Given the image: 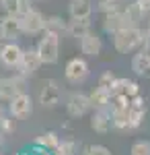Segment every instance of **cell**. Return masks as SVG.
<instances>
[{
  "instance_id": "obj_1",
  "label": "cell",
  "mask_w": 150,
  "mask_h": 155,
  "mask_svg": "<svg viewBox=\"0 0 150 155\" xmlns=\"http://www.w3.org/2000/svg\"><path fill=\"white\" fill-rule=\"evenodd\" d=\"M142 39H144V31L138 25L123 27L113 33V48L119 54H132V52L142 48Z\"/></svg>"
},
{
  "instance_id": "obj_2",
  "label": "cell",
  "mask_w": 150,
  "mask_h": 155,
  "mask_svg": "<svg viewBox=\"0 0 150 155\" xmlns=\"http://www.w3.org/2000/svg\"><path fill=\"white\" fill-rule=\"evenodd\" d=\"M35 48L39 52L43 64H56L60 60V35L52 33V31H43Z\"/></svg>"
},
{
  "instance_id": "obj_3",
  "label": "cell",
  "mask_w": 150,
  "mask_h": 155,
  "mask_svg": "<svg viewBox=\"0 0 150 155\" xmlns=\"http://www.w3.org/2000/svg\"><path fill=\"white\" fill-rule=\"evenodd\" d=\"M91 74V66H89V60L84 56H74L66 62L64 66V79L70 85H82Z\"/></svg>"
},
{
  "instance_id": "obj_4",
  "label": "cell",
  "mask_w": 150,
  "mask_h": 155,
  "mask_svg": "<svg viewBox=\"0 0 150 155\" xmlns=\"http://www.w3.org/2000/svg\"><path fill=\"white\" fill-rule=\"evenodd\" d=\"M37 101L43 107H58L62 104V87L56 79H45L41 81L39 93H37Z\"/></svg>"
},
{
  "instance_id": "obj_5",
  "label": "cell",
  "mask_w": 150,
  "mask_h": 155,
  "mask_svg": "<svg viewBox=\"0 0 150 155\" xmlns=\"http://www.w3.org/2000/svg\"><path fill=\"white\" fill-rule=\"evenodd\" d=\"M64 106H66L68 116H72V118H82V116H86L92 110L89 93H82V91H72V93H68Z\"/></svg>"
},
{
  "instance_id": "obj_6",
  "label": "cell",
  "mask_w": 150,
  "mask_h": 155,
  "mask_svg": "<svg viewBox=\"0 0 150 155\" xmlns=\"http://www.w3.org/2000/svg\"><path fill=\"white\" fill-rule=\"evenodd\" d=\"M45 15L37 8H29L21 15V29L23 35H41L45 31Z\"/></svg>"
},
{
  "instance_id": "obj_7",
  "label": "cell",
  "mask_w": 150,
  "mask_h": 155,
  "mask_svg": "<svg viewBox=\"0 0 150 155\" xmlns=\"http://www.w3.org/2000/svg\"><path fill=\"white\" fill-rule=\"evenodd\" d=\"M27 77L23 74H12V77H0V101H11L17 93L25 91Z\"/></svg>"
},
{
  "instance_id": "obj_8",
  "label": "cell",
  "mask_w": 150,
  "mask_h": 155,
  "mask_svg": "<svg viewBox=\"0 0 150 155\" xmlns=\"http://www.w3.org/2000/svg\"><path fill=\"white\" fill-rule=\"evenodd\" d=\"M8 114L17 120L29 118V116L33 114V99H31V95L25 93V91L17 93V95L8 101Z\"/></svg>"
},
{
  "instance_id": "obj_9",
  "label": "cell",
  "mask_w": 150,
  "mask_h": 155,
  "mask_svg": "<svg viewBox=\"0 0 150 155\" xmlns=\"http://www.w3.org/2000/svg\"><path fill=\"white\" fill-rule=\"evenodd\" d=\"M0 35L4 41H17L19 37L23 35L21 29V17L19 15H8L4 12L0 17Z\"/></svg>"
},
{
  "instance_id": "obj_10",
  "label": "cell",
  "mask_w": 150,
  "mask_h": 155,
  "mask_svg": "<svg viewBox=\"0 0 150 155\" xmlns=\"http://www.w3.org/2000/svg\"><path fill=\"white\" fill-rule=\"evenodd\" d=\"M78 48H80V54L84 58H97L101 52H103V39L97 31H89L78 39Z\"/></svg>"
},
{
  "instance_id": "obj_11",
  "label": "cell",
  "mask_w": 150,
  "mask_h": 155,
  "mask_svg": "<svg viewBox=\"0 0 150 155\" xmlns=\"http://www.w3.org/2000/svg\"><path fill=\"white\" fill-rule=\"evenodd\" d=\"M41 66H43V62H41V56H39L37 48H29V50L23 52L17 71H19V74H23V77H31V74H35Z\"/></svg>"
},
{
  "instance_id": "obj_12",
  "label": "cell",
  "mask_w": 150,
  "mask_h": 155,
  "mask_svg": "<svg viewBox=\"0 0 150 155\" xmlns=\"http://www.w3.org/2000/svg\"><path fill=\"white\" fill-rule=\"evenodd\" d=\"M127 114H130V130L140 128L146 120V99L142 95L132 97L130 106H127Z\"/></svg>"
},
{
  "instance_id": "obj_13",
  "label": "cell",
  "mask_w": 150,
  "mask_h": 155,
  "mask_svg": "<svg viewBox=\"0 0 150 155\" xmlns=\"http://www.w3.org/2000/svg\"><path fill=\"white\" fill-rule=\"evenodd\" d=\"M25 50L17 44V41H4L2 48H0V64L6 66V68H17L21 56H23Z\"/></svg>"
},
{
  "instance_id": "obj_14",
  "label": "cell",
  "mask_w": 150,
  "mask_h": 155,
  "mask_svg": "<svg viewBox=\"0 0 150 155\" xmlns=\"http://www.w3.org/2000/svg\"><path fill=\"white\" fill-rule=\"evenodd\" d=\"M111 95L113 97H126V99H132V97L140 95V85L127 77H117L113 87H111Z\"/></svg>"
},
{
  "instance_id": "obj_15",
  "label": "cell",
  "mask_w": 150,
  "mask_h": 155,
  "mask_svg": "<svg viewBox=\"0 0 150 155\" xmlns=\"http://www.w3.org/2000/svg\"><path fill=\"white\" fill-rule=\"evenodd\" d=\"M91 128L99 134H105L113 128L111 124V110H95L91 116Z\"/></svg>"
},
{
  "instance_id": "obj_16",
  "label": "cell",
  "mask_w": 150,
  "mask_h": 155,
  "mask_svg": "<svg viewBox=\"0 0 150 155\" xmlns=\"http://www.w3.org/2000/svg\"><path fill=\"white\" fill-rule=\"evenodd\" d=\"M132 71L138 77H150V52L148 50H136L132 56Z\"/></svg>"
},
{
  "instance_id": "obj_17",
  "label": "cell",
  "mask_w": 150,
  "mask_h": 155,
  "mask_svg": "<svg viewBox=\"0 0 150 155\" xmlns=\"http://www.w3.org/2000/svg\"><path fill=\"white\" fill-rule=\"evenodd\" d=\"M89 99H91L92 110H109L111 107V91L99 87V85L89 91Z\"/></svg>"
},
{
  "instance_id": "obj_18",
  "label": "cell",
  "mask_w": 150,
  "mask_h": 155,
  "mask_svg": "<svg viewBox=\"0 0 150 155\" xmlns=\"http://www.w3.org/2000/svg\"><path fill=\"white\" fill-rule=\"evenodd\" d=\"M68 15H70V19H91L92 17V0H70Z\"/></svg>"
},
{
  "instance_id": "obj_19",
  "label": "cell",
  "mask_w": 150,
  "mask_h": 155,
  "mask_svg": "<svg viewBox=\"0 0 150 155\" xmlns=\"http://www.w3.org/2000/svg\"><path fill=\"white\" fill-rule=\"evenodd\" d=\"M91 31V19H70L66 25V35L80 39L84 33Z\"/></svg>"
},
{
  "instance_id": "obj_20",
  "label": "cell",
  "mask_w": 150,
  "mask_h": 155,
  "mask_svg": "<svg viewBox=\"0 0 150 155\" xmlns=\"http://www.w3.org/2000/svg\"><path fill=\"white\" fill-rule=\"evenodd\" d=\"M0 8L4 12H8V15H19L21 17L23 12H27L33 6H31V0H2Z\"/></svg>"
},
{
  "instance_id": "obj_21",
  "label": "cell",
  "mask_w": 150,
  "mask_h": 155,
  "mask_svg": "<svg viewBox=\"0 0 150 155\" xmlns=\"http://www.w3.org/2000/svg\"><path fill=\"white\" fill-rule=\"evenodd\" d=\"M33 145H39V147H45V149L54 151L60 145V137H58V132H54V130H45V132H41V134L35 137Z\"/></svg>"
},
{
  "instance_id": "obj_22",
  "label": "cell",
  "mask_w": 150,
  "mask_h": 155,
  "mask_svg": "<svg viewBox=\"0 0 150 155\" xmlns=\"http://www.w3.org/2000/svg\"><path fill=\"white\" fill-rule=\"evenodd\" d=\"M66 25H68V21H64L58 15H52V17L45 19V31H52V33L62 37V35H66Z\"/></svg>"
},
{
  "instance_id": "obj_23",
  "label": "cell",
  "mask_w": 150,
  "mask_h": 155,
  "mask_svg": "<svg viewBox=\"0 0 150 155\" xmlns=\"http://www.w3.org/2000/svg\"><path fill=\"white\" fill-rule=\"evenodd\" d=\"M78 153V145L74 143V141H60V145L54 149V155H76Z\"/></svg>"
},
{
  "instance_id": "obj_24",
  "label": "cell",
  "mask_w": 150,
  "mask_h": 155,
  "mask_svg": "<svg viewBox=\"0 0 150 155\" xmlns=\"http://www.w3.org/2000/svg\"><path fill=\"white\" fill-rule=\"evenodd\" d=\"M97 4H99V11L103 12V15H107V12L119 11L126 4V0H97Z\"/></svg>"
},
{
  "instance_id": "obj_25",
  "label": "cell",
  "mask_w": 150,
  "mask_h": 155,
  "mask_svg": "<svg viewBox=\"0 0 150 155\" xmlns=\"http://www.w3.org/2000/svg\"><path fill=\"white\" fill-rule=\"evenodd\" d=\"M130 155H150V141H136L130 149Z\"/></svg>"
},
{
  "instance_id": "obj_26",
  "label": "cell",
  "mask_w": 150,
  "mask_h": 155,
  "mask_svg": "<svg viewBox=\"0 0 150 155\" xmlns=\"http://www.w3.org/2000/svg\"><path fill=\"white\" fill-rule=\"evenodd\" d=\"M115 74H113V72L111 71H105L103 74H101V77H99V87H103V89H109V91H111V87H113V83H115Z\"/></svg>"
},
{
  "instance_id": "obj_27",
  "label": "cell",
  "mask_w": 150,
  "mask_h": 155,
  "mask_svg": "<svg viewBox=\"0 0 150 155\" xmlns=\"http://www.w3.org/2000/svg\"><path fill=\"white\" fill-rule=\"evenodd\" d=\"M14 120H17V118H12L11 114H8L6 118L0 122V132H2V134H11V132H14V128H17Z\"/></svg>"
},
{
  "instance_id": "obj_28",
  "label": "cell",
  "mask_w": 150,
  "mask_h": 155,
  "mask_svg": "<svg viewBox=\"0 0 150 155\" xmlns=\"http://www.w3.org/2000/svg\"><path fill=\"white\" fill-rule=\"evenodd\" d=\"M82 155H111V151L105 145H89Z\"/></svg>"
},
{
  "instance_id": "obj_29",
  "label": "cell",
  "mask_w": 150,
  "mask_h": 155,
  "mask_svg": "<svg viewBox=\"0 0 150 155\" xmlns=\"http://www.w3.org/2000/svg\"><path fill=\"white\" fill-rule=\"evenodd\" d=\"M29 153L31 155H54V151L52 149H45V147H39V145H33L29 149Z\"/></svg>"
},
{
  "instance_id": "obj_30",
  "label": "cell",
  "mask_w": 150,
  "mask_h": 155,
  "mask_svg": "<svg viewBox=\"0 0 150 155\" xmlns=\"http://www.w3.org/2000/svg\"><path fill=\"white\" fill-rule=\"evenodd\" d=\"M136 6L142 15H150V0H136Z\"/></svg>"
},
{
  "instance_id": "obj_31",
  "label": "cell",
  "mask_w": 150,
  "mask_h": 155,
  "mask_svg": "<svg viewBox=\"0 0 150 155\" xmlns=\"http://www.w3.org/2000/svg\"><path fill=\"white\" fill-rule=\"evenodd\" d=\"M6 116H8V107H4V106H2V101H0V122L6 118Z\"/></svg>"
},
{
  "instance_id": "obj_32",
  "label": "cell",
  "mask_w": 150,
  "mask_h": 155,
  "mask_svg": "<svg viewBox=\"0 0 150 155\" xmlns=\"http://www.w3.org/2000/svg\"><path fill=\"white\" fill-rule=\"evenodd\" d=\"M17 155H31V153H29V149H23V151H19Z\"/></svg>"
},
{
  "instance_id": "obj_33",
  "label": "cell",
  "mask_w": 150,
  "mask_h": 155,
  "mask_svg": "<svg viewBox=\"0 0 150 155\" xmlns=\"http://www.w3.org/2000/svg\"><path fill=\"white\" fill-rule=\"evenodd\" d=\"M0 151H2V132H0Z\"/></svg>"
},
{
  "instance_id": "obj_34",
  "label": "cell",
  "mask_w": 150,
  "mask_h": 155,
  "mask_svg": "<svg viewBox=\"0 0 150 155\" xmlns=\"http://www.w3.org/2000/svg\"><path fill=\"white\" fill-rule=\"evenodd\" d=\"M2 44H4V39H2V35H0V48H2Z\"/></svg>"
},
{
  "instance_id": "obj_35",
  "label": "cell",
  "mask_w": 150,
  "mask_h": 155,
  "mask_svg": "<svg viewBox=\"0 0 150 155\" xmlns=\"http://www.w3.org/2000/svg\"><path fill=\"white\" fill-rule=\"evenodd\" d=\"M148 31H150V25H148Z\"/></svg>"
},
{
  "instance_id": "obj_36",
  "label": "cell",
  "mask_w": 150,
  "mask_h": 155,
  "mask_svg": "<svg viewBox=\"0 0 150 155\" xmlns=\"http://www.w3.org/2000/svg\"><path fill=\"white\" fill-rule=\"evenodd\" d=\"M0 2H2V0H0Z\"/></svg>"
},
{
  "instance_id": "obj_37",
  "label": "cell",
  "mask_w": 150,
  "mask_h": 155,
  "mask_svg": "<svg viewBox=\"0 0 150 155\" xmlns=\"http://www.w3.org/2000/svg\"><path fill=\"white\" fill-rule=\"evenodd\" d=\"M0 17H2V15H0Z\"/></svg>"
},
{
  "instance_id": "obj_38",
  "label": "cell",
  "mask_w": 150,
  "mask_h": 155,
  "mask_svg": "<svg viewBox=\"0 0 150 155\" xmlns=\"http://www.w3.org/2000/svg\"><path fill=\"white\" fill-rule=\"evenodd\" d=\"M0 155H2V153H0Z\"/></svg>"
}]
</instances>
